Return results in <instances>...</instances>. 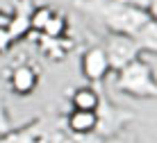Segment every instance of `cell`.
I'll return each mask as SVG.
<instances>
[{
  "label": "cell",
  "instance_id": "6da1fadb",
  "mask_svg": "<svg viewBox=\"0 0 157 143\" xmlns=\"http://www.w3.org/2000/svg\"><path fill=\"white\" fill-rule=\"evenodd\" d=\"M89 9L98 14V18L105 23L109 34H128L134 36L141 27L148 23V14L132 9L128 5L118 2V0H100V2H91Z\"/></svg>",
  "mask_w": 157,
  "mask_h": 143
},
{
  "label": "cell",
  "instance_id": "7a4b0ae2",
  "mask_svg": "<svg viewBox=\"0 0 157 143\" xmlns=\"http://www.w3.org/2000/svg\"><path fill=\"white\" fill-rule=\"evenodd\" d=\"M116 86L134 98H157V80L153 68L144 59H137L125 68L116 70Z\"/></svg>",
  "mask_w": 157,
  "mask_h": 143
},
{
  "label": "cell",
  "instance_id": "3957f363",
  "mask_svg": "<svg viewBox=\"0 0 157 143\" xmlns=\"http://www.w3.org/2000/svg\"><path fill=\"white\" fill-rule=\"evenodd\" d=\"M105 52H107V59H109L112 68L121 70V68H125V66H130L132 62H137L141 48H139V43H137L134 36H128V34H109Z\"/></svg>",
  "mask_w": 157,
  "mask_h": 143
},
{
  "label": "cell",
  "instance_id": "277c9868",
  "mask_svg": "<svg viewBox=\"0 0 157 143\" xmlns=\"http://www.w3.org/2000/svg\"><path fill=\"white\" fill-rule=\"evenodd\" d=\"M109 70H112V66H109V59H107L105 48L94 46V48H89V50L82 55V73H84V77L89 82L105 80Z\"/></svg>",
  "mask_w": 157,
  "mask_h": 143
},
{
  "label": "cell",
  "instance_id": "5b68a950",
  "mask_svg": "<svg viewBox=\"0 0 157 143\" xmlns=\"http://www.w3.org/2000/svg\"><path fill=\"white\" fill-rule=\"evenodd\" d=\"M39 84V73L30 64H18L9 73V86L16 96H30Z\"/></svg>",
  "mask_w": 157,
  "mask_h": 143
},
{
  "label": "cell",
  "instance_id": "8992f818",
  "mask_svg": "<svg viewBox=\"0 0 157 143\" xmlns=\"http://www.w3.org/2000/svg\"><path fill=\"white\" fill-rule=\"evenodd\" d=\"M30 14H32L30 0H16L14 2V9L9 12V25H7V34L14 43L30 32Z\"/></svg>",
  "mask_w": 157,
  "mask_h": 143
},
{
  "label": "cell",
  "instance_id": "52a82bcc",
  "mask_svg": "<svg viewBox=\"0 0 157 143\" xmlns=\"http://www.w3.org/2000/svg\"><path fill=\"white\" fill-rule=\"evenodd\" d=\"M66 125L73 134L84 136V134L96 132V127L100 125V116H98V111H78V109H73L66 118Z\"/></svg>",
  "mask_w": 157,
  "mask_h": 143
},
{
  "label": "cell",
  "instance_id": "ba28073f",
  "mask_svg": "<svg viewBox=\"0 0 157 143\" xmlns=\"http://www.w3.org/2000/svg\"><path fill=\"white\" fill-rule=\"evenodd\" d=\"M100 98L91 86H82L73 93V109L78 111H98Z\"/></svg>",
  "mask_w": 157,
  "mask_h": 143
},
{
  "label": "cell",
  "instance_id": "9c48e42d",
  "mask_svg": "<svg viewBox=\"0 0 157 143\" xmlns=\"http://www.w3.org/2000/svg\"><path fill=\"white\" fill-rule=\"evenodd\" d=\"M134 39H137V43H139L141 50L157 52V23H155V21H148V23L134 34Z\"/></svg>",
  "mask_w": 157,
  "mask_h": 143
},
{
  "label": "cell",
  "instance_id": "30bf717a",
  "mask_svg": "<svg viewBox=\"0 0 157 143\" xmlns=\"http://www.w3.org/2000/svg\"><path fill=\"white\" fill-rule=\"evenodd\" d=\"M41 34L46 36L48 41H59V39H62V36L66 34V18H64V14L62 12L52 14V18L48 21V25L43 27Z\"/></svg>",
  "mask_w": 157,
  "mask_h": 143
},
{
  "label": "cell",
  "instance_id": "8fae6325",
  "mask_svg": "<svg viewBox=\"0 0 157 143\" xmlns=\"http://www.w3.org/2000/svg\"><path fill=\"white\" fill-rule=\"evenodd\" d=\"M55 9L52 7H46V5H39V7H32V14H30V32H43V27L48 25V21L52 18Z\"/></svg>",
  "mask_w": 157,
  "mask_h": 143
},
{
  "label": "cell",
  "instance_id": "7c38bea8",
  "mask_svg": "<svg viewBox=\"0 0 157 143\" xmlns=\"http://www.w3.org/2000/svg\"><path fill=\"white\" fill-rule=\"evenodd\" d=\"M14 143H48V136L43 134V132L30 127V130H23L18 136H16Z\"/></svg>",
  "mask_w": 157,
  "mask_h": 143
},
{
  "label": "cell",
  "instance_id": "4fadbf2b",
  "mask_svg": "<svg viewBox=\"0 0 157 143\" xmlns=\"http://www.w3.org/2000/svg\"><path fill=\"white\" fill-rule=\"evenodd\" d=\"M118 2L128 5L132 9H139V12H146V14H148V7H150V0H118Z\"/></svg>",
  "mask_w": 157,
  "mask_h": 143
},
{
  "label": "cell",
  "instance_id": "5bb4252c",
  "mask_svg": "<svg viewBox=\"0 0 157 143\" xmlns=\"http://www.w3.org/2000/svg\"><path fill=\"white\" fill-rule=\"evenodd\" d=\"M7 132H9V116L5 111L2 100H0V134H7Z\"/></svg>",
  "mask_w": 157,
  "mask_h": 143
},
{
  "label": "cell",
  "instance_id": "9a60e30c",
  "mask_svg": "<svg viewBox=\"0 0 157 143\" xmlns=\"http://www.w3.org/2000/svg\"><path fill=\"white\" fill-rule=\"evenodd\" d=\"M12 46H14V41L9 39V34H7V27H5V30H0V52H7Z\"/></svg>",
  "mask_w": 157,
  "mask_h": 143
},
{
  "label": "cell",
  "instance_id": "2e32d148",
  "mask_svg": "<svg viewBox=\"0 0 157 143\" xmlns=\"http://www.w3.org/2000/svg\"><path fill=\"white\" fill-rule=\"evenodd\" d=\"M148 18L157 23V0H150V7H148Z\"/></svg>",
  "mask_w": 157,
  "mask_h": 143
},
{
  "label": "cell",
  "instance_id": "e0dca14e",
  "mask_svg": "<svg viewBox=\"0 0 157 143\" xmlns=\"http://www.w3.org/2000/svg\"><path fill=\"white\" fill-rule=\"evenodd\" d=\"M7 25H9V12H2V9H0V30H5Z\"/></svg>",
  "mask_w": 157,
  "mask_h": 143
}]
</instances>
